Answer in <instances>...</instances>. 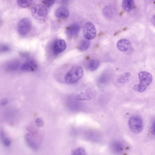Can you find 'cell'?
<instances>
[{
  "label": "cell",
  "instance_id": "cell-1",
  "mask_svg": "<svg viewBox=\"0 0 155 155\" xmlns=\"http://www.w3.org/2000/svg\"><path fill=\"white\" fill-rule=\"evenodd\" d=\"M139 83L135 85L133 90L138 92H143L152 81V76L149 72L146 71H140L138 74Z\"/></svg>",
  "mask_w": 155,
  "mask_h": 155
},
{
  "label": "cell",
  "instance_id": "cell-2",
  "mask_svg": "<svg viewBox=\"0 0 155 155\" xmlns=\"http://www.w3.org/2000/svg\"><path fill=\"white\" fill-rule=\"evenodd\" d=\"M83 75V70L80 66L72 67L65 75L64 80L68 84H74L78 82Z\"/></svg>",
  "mask_w": 155,
  "mask_h": 155
},
{
  "label": "cell",
  "instance_id": "cell-3",
  "mask_svg": "<svg viewBox=\"0 0 155 155\" xmlns=\"http://www.w3.org/2000/svg\"><path fill=\"white\" fill-rule=\"evenodd\" d=\"M128 125L132 132L135 133H139L143 129V120L140 116L134 115L130 118Z\"/></svg>",
  "mask_w": 155,
  "mask_h": 155
},
{
  "label": "cell",
  "instance_id": "cell-4",
  "mask_svg": "<svg viewBox=\"0 0 155 155\" xmlns=\"http://www.w3.org/2000/svg\"><path fill=\"white\" fill-rule=\"evenodd\" d=\"M32 16L38 20L42 21L47 18L48 11L46 7L41 4L34 5L31 9Z\"/></svg>",
  "mask_w": 155,
  "mask_h": 155
},
{
  "label": "cell",
  "instance_id": "cell-5",
  "mask_svg": "<svg viewBox=\"0 0 155 155\" xmlns=\"http://www.w3.org/2000/svg\"><path fill=\"white\" fill-rule=\"evenodd\" d=\"M32 27L31 21L28 18H24L21 20L18 24V33L21 37L27 35L29 32Z\"/></svg>",
  "mask_w": 155,
  "mask_h": 155
},
{
  "label": "cell",
  "instance_id": "cell-6",
  "mask_svg": "<svg viewBox=\"0 0 155 155\" xmlns=\"http://www.w3.org/2000/svg\"><path fill=\"white\" fill-rule=\"evenodd\" d=\"M83 34L85 38L88 40L93 39L96 37L97 31L93 23L87 22L85 24L83 28Z\"/></svg>",
  "mask_w": 155,
  "mask_h": 155
},
{
  "label": "cell",
  "instance_id": "cell-7",
  "mask_svg": "<svg viewBox=\"0 0 155 155\" xmlns=\"http://www.w3.org/2000/svg\"><path fill=\"white\" fill-rule=\"evenodd\" d=\"M67 44L64 40L58 39L54 42L53 51L55 55H58L66 50Z\"/></svg>",
  "mask_w": 155,
  "mask_h": 155
},
{
  "label": "cell",
  "instance_id": "cell-8",
  "mask_svg": "<svg viewBox=\"0 0 155 155\" xmlns=\"http://www.w3.org/2000/svg\"><path fill=\"white\" fill-rule=\"evenodd\" d=\"M38 68V65L35 61L28 59L21 66L20 68L22 71L25 72L33 71Z\"/></svg>",
  "mask_w": 155,
  "mask_h": 155
},
{
  "label": "cell",
  "instance_id": "cell-9",
  "mask_svg": "<svg viewBox=\"0 0 155 155\" xmlns=\"http://www.w3.org/2000/svg\"><path fill=\"white\" fill-rule=\"evenodd\" d=\"M117 48L119 50L123 52H130L132 50V46L127 40L123 39L120 40L117 43Z\"/></svg>",
  "mask_w": 155,
  "mask_h": 155
},
{
  "label": "cell",
  "instance_id": "cell-10",
  "mask_svg": "<svg viewBox=\"0 0 155 155\" xmlns=\"http://www.w3.org/2000/svg\"><path fill=\"white\" fill-rule=\"evenodd\" d=\"M55 15L58 18L65 19L69 17L70 13L68 10L67 8L61 7L56 10Z\"/></svg>",
  "mask_w": 155,
  "mask_h": 155
},
{
  "label": "cell",
  "instance_id": "cell-11",
  "mask_svg": "<svg viewBox=\"0 0 155 155\" xmlns=\"http://www.w3.org/2000/svg\"><path fill=\"white\" fill-rule=\"evenodd\" d=\"M25 140L29 147L32 149L37 150L38 148L39 144L32 135L29 134L26 135L25 136Z\"/></svg>",
  "mask_w": 155,
  "mask_h": 155
},
{
  "label": "cell",
  "instance_id": "cell-12",
  "mask_svg": "<svg viewBox=\"0 0 155 155\" xmlns=\"http://www.w3.org/2000/svg\"><path fill=\"white\" fill-rule=\"evenodd\" d=\"M20 66V62L18 60H13L8 62L6 65V69L9 71H17Z\"/></svg>",
  "mask_w": 155,
  "mask_h": 155
},
{
  "label": "cell",
  "instance_id": "cell-13",
  "mask_svg": "<svg viewBox=\"0 0 155 155\" xmlns=\"http://www.w3.org/2000/svg\"><path fill=\"white\" fill-rule=\"evenodd\" d=\"M80 26L78 24H72L70 26L68 29V34L69 36L71 37H75L78 34L79 32Z\"/></svg>",
  "mask_w": 155,
  "mask_h": 155
},
{
  "label": "cell",
  "instance_id": "cell-14",
  "mask_svg": "<svg viewBox=\"0 0 155 155\" xmlns=\"http://www.w3.org/2000/svg\"><path fill=\"white\" fill-rule=\"evenodd\" d=\"M122 6L126 11H131L134 7V0H122Z\"/></svg>",
  "mask_w": 155,
  "mask_h": 155
},
{
  "label": "cell",
  "instance_id": "cell-15",
  "mask_svg": "<svg viewBox=\"0 0 155 155\" xmlns=\"http://www.w3.org/2000/svg\"><path fill=\"white\" fill-rule=\"evenodd\" d=\"M111 149L117 153H120L124 150V145L122 143L118 141L112 142L111 144Z\"/></svg>",
  "mask_w": 155,
  "mask_h": 155
},
{
  "label": "cell",
  "instance_id": "cell-16",
  "mask_svg": "<svg viewBox=\"0 0 155 155\" xmlns=\"http://www.w3.org/2000/svg\"><path fill=\"white\" fill-rule=\"evenodd\" d=\"M0 140L4 146L6 147H9L11 145V140L8 137L3 130L0 131Z\"/></svg>",
  "mask_w": 155,
  "mask_h": 155
},
{
  "label": "cell",
  "instance_id": "cell-17",
  "mask_svg": "<svg viewBox=\"0 0 155 155\" xmlns=\"http://www.w3.org/2000/svg\"><path fill=\"white\" fill-rule=\"evenodd\" d=\"M100 65V61L97 60H91L89 62L88 68L91 71H94L98 68Z\"/></svg>",
  "mask_w": 155,
  "mask_h": 155
},
{
  "label": "cell",
  "instance_id": "cell-18",
  "mask_svg": "<svg viewBox=\"0 0 155 155\" xmlns=\"http://www.w3.org/2000/svg\"><path fill=\"white\" fill-rule=\"evenodd\" d=\"M90 47V42L88 40H83L81 41L79 46V49L81 51H85L88 49Z\"/></svg>",
  "mask_w": 155,
  "mask_h": 155
},
{
  "label": "cell",
  "instance_id": "cell-19",
  "mask_svg": "<svg viewBox=\"0 0 155 155\" xmlns=\"http://www.w3.org/2000/svg\"><path fill=\"white\" fill-rule=\"evenodd\" d=\"M18 5L21 8H27L32 3L33 0H17Z\"/></svg>",
  "mask_w": 155,
  "mask_h": 155
},
{
  "label": "cell",
  "instance_id": "cell-20",
  "mask_svg": "<svg viewBox=\"0 0 155 155\" xmlns=\"http://www.w3.org/2000/svg\"><path fill=\"white\" fill-rule=\"evenodd\" d=\"M110 79V75L107 73H103L98 79V83L100 84H104L107 83Z\"/></svg>",
  "mask_w": 155,
  "mask_h": 155
},
{
  "label": "cell",
  "instance_id": "cell-21",
  "mask_svg": "<svg viewBox=\"0 0 155 155\" xmlns=\"http://www.w3.org/2000/svg\"><path fill=\"white\" fill-rule=\"evenodd\" d=\"M130 74L129 72H126L123 75H121L118 79V81L119 83H126L128 82L130 78Z\"/></svg>",
  "mask_w": 155,
  "mask_h": 155
},
{
  "label": "cell",
  "instance_id": "cell-22",
  "mask_svg": "<svg viewBox=\"0 0 155 155\" xmlns=\"http://www.w3.org/2000/svg\"><path fill=\"white\" fill-rule=\"evenodd\" d=\"M91 96L88 93H81L77 97L78 100H88L90 99Z\"/></svg>",
  "mask_w": 155,
  "mask_h": 155
},
{
  "label": "cell",
  "instance_id": "cell-23",
  "mask_svg": "<svg viewBox=\"0 0 155 155\" xmlns=\"http://www.w3.org/2000/svg\"><path fill=\"white\" fill-rule=\"evenodd\" d=\"M72 155H86L85 149L82 147H79L76 149L72 151Z\"/></svg>",
  "mask_w": 155,
  "mask_h": 155
},
{
  "label": "cell",
  "instance_id": "cell-24",
  "mask_svg": "<svg viewBox=\"0 0 155 155\" xmlns=\"http://www.w3.org/2000/svg\"><path fill=\"white\" fill-rule=\"evenodd\" d=\"M11 50V48L9 46L7 45H2L0 46V52L5 53L8 52Z\"/></svg>",
  "mask_w": 155,
  "mask_h": 155
},
{
  "label": "cell",
  "instance_id": "cell-25",
  "mask_svg": "<svg viewBox=\"0 0 155 155\" xmlns=\"http://www.w3.org/2000/svg\"><path fill=\"white\" fill-rule=\"evenodd\" d=\"M56 0H42L43 4L48 8L51 7L55 3Z\"/></svg>",
  "mask_w": 155,
  "mask_h": 155
},
{
  "label": "cell",
  "instance_id": "cell-26",
  "mask_svg": "<svg viewBox=\"0 0 155 155\" xmlns=\"http://www.w3.org/2000/svg\"><path fill=\"white\" fill-rule=\"evenodd\" d=\"M35 123H36V125L38 127H42L44 125V122H43V120L41 118L37 119L35 120Z\"/></svg>",
  "mask_w": 155,
  "mask_h": 155
},
{
  "label": "cell",
  "instance_id": "cell-27",
  "mask_svg": "<svg viewBox=\"0 0 155 155\" xmlns=\"http://www.w3.org/2000/svg\"><path fill=\"white\" fill-rule=\"evenodd\" d=\"M104 13H105V16H111V12L110 9L109 8H106L104 10Z\"/></svg>",
  "mask_w": 155,
  "mask_h": 155
},
{
  "label": "cell",
  "instance_id": "cell-28",
  "mask_svg": "<svg viewBox=\"0 0 155 155\" xmlns=\"http://www.w3.org/2000/svg\"><path fill=\"white\" fill-rule=\"evenodd\" d=\"M154 127H155V123H154V122H153V124L151 125V132H152V134H153V135L154 134Z\"/></svg>",
  "mask_w": 155,
  "mask_h": 155
},
{
  "label": "cell",
  "instance_id": "cell-29",
  "mask_svg": "<svg viewBox=\"0 0 155 155\" xmlns=\"http://www.w3.org/2000/svg\"><path fill=\"white\" fill-rule=\"evenodd\" d=\"M8 102V101H7V100L4 99L3 100H2V101L1 102V103L2 105H5V104H7Z\"/></svg>",
  "mask_w": 155,
  "mask_h": 155
}]
</instances>
